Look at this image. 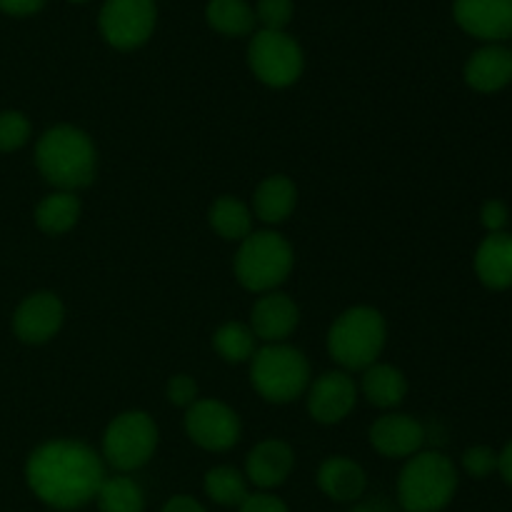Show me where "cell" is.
<instances>
[{
    "mask_svg": "<svg viewBox=\"0 0 512 512\" xmlns=\"http://www.w3.org/2000/svg\"><path fill=\"white\" fill-rule=\"evenodd\" d=\"M105 478L103 458L90 445L70 438L38 445L25 463L28 488L55 510H78L93 503Z\"/></svg>",
    "mask_w": 512,
    "mask_h": 512,
    "instance_id": "obj_1",
    "label": "cell"
},
{
    "mask_svg": "<svg viewBox=\"0 0 512 512\" xmlns=\"http://www.w3.org/2000/svg\"><path fill=\"white\" fill-rule=\"evenodd\" d=\"M35 165L45 183L55 190L78 193L98 175V148L83 128L60 123L38 138Z\"/></svg>",
    "mask_w": 512,
    "mask_h": 512,
    "instance_id": "obj_2",
    "label": "cell"
},
{
    "mask_svg": "<svg viewBox=\"0 0 512 512\" xmlns=\"http://www.w3.org/2000/svg\"><path fill=\"white\" fill-rule=\"evenodd\" d=\"M388 343V323L373 305H353L333 320L328 330V355L345 373H363L375 365Z\"/></svg>",
    "mask_w": 512,
    "mask_h": 512,
    "instance_id": "obj_3",
    "label": "cell"
},
{
    "mask_svg": "<svg viewBox=\"0 0 512 512\" xmlns=\"http://www.w3.org/2000/svg\"><path fill=\"white\" fill-rule=\"evenodd\" d=\"M295 268V250L278 230H253L238 243L233 270L235 280L255 295L278 290Z\"/></svg>",
    "mask_w": 512,
    "mask_h": 512,
    "instance_id": "obj_4",
    "label": "cell"
},
{
    "mask_svg": "<svg viewBox=\"0 0 512 512\" xmlns=\"http://www.w3.org/2000/svg\"><path fill=\"white\" fill-rule=\"evenodd\" d=\"M458 490L453 460L438 450H420L403 465L398 478V503L405 512H440Z\"/></svg>",
    "mask_w": 512,
    "mask_h": 512,
    "instance_id": "obj_5",
    "label": "cell"
},
{
    "mask_svg": "<svg viewBox=\"0 0 512 512\" xmlns=\"http://www.w3.org/2000/svg\"><path fill=\"white\" fill-rule=\"evenodd\" d=\"M250 385L273 405H288L303 398L310 385V363L305 353L288 343H268L250 360Z\"/></svg>",
    "mask_w": 512,
    "mask_h": 512,
    "instance_id": "obj_6",
    "label": "cell"
},
{
    "mask_svg": "<svg viewBox=\"0 0 512 512\" xmlns=\"http://www.w3.org/2000/svg\"><path fill=\"white\" fill-rule=\"evenodd\" d=\"M158 440V425L145 410H125L115 415L105 428L100 440V458L118 473L128 475L150 463L158 450Z\"/></svg>",
    "mask_w": 512,
    "mask_h": 512,
    "instance_id": "obj_7",
    "label": "cell"
},
{
    "mask_svg": "<svg viewBox=\"0 0 512 512\" xmlns=\"http://www.w3.org/2000/svg\"><path fill=\"white\" fill-rule=\"evenodd\" d=\"M248 68L263 85L275 90L290 88L305 70V53L298 40L285 30L253 33L248 43Z\"/></svg>",
    "mask_w": 512,
    "mask_h": 512,
    "instance_id": "obj_8",
    "label": "cell"
},
{
    "mask_svg": "<svg viewBox=\"0 0 512 512\" xmlns=\"http://www.w3.org/2000/svg\"><path fill=\"white\" fill-rule=\"evenodd\" d=\"M158 8L155 0H105L98 15V28L105 43L115 50L143 48L155 33Z\"/></svg>",
    "mask_w": 512,
    "mask_h": 512,
    "instance_id": "obj_9",
    "label": "cell"
},
{
    "mask_svg": "<svg viewBox=\"0 0 512 512\" xmlns=\"http://www.w3.org/2000/svg\"><path fill=\"white\" fill-rule=\"evenodd\" d=\"M185 435L190 443L208 453H228L240 443L243 423L228 403L215 398H198L185 410Z\"/></svg>",
    "mask_w": 512,
    "mask_h": 512,
    "instance_id": "obj_10",
    "label": "cell"
},
{
    "mask_svg": "<svg viewBox=\"0 0 512 512\" xmlns=\"http://www.w3.org/2000/svg\"><path fill=\"white\" fill-rule=\"evenodd\" d=\"M358 383L345 370H328L320 378L310 380L305 390L308 415L320 425H338L358 405Z\"/></svg>",
    "mask_w": 512,
    "mask_h": 512,
    "instance_id": "obj_11",
    "label": "cell"
},
{
    "mask_svg": "<svg viewBox=\"0 0 512 512\" xmlns=\"http://www.w3.org/2000/svg\"><path fill=\"white\" fill-rule=\"evenodd\" d=\"M65 305L50 290L23 298L13 313V333L25 345H45L63 330Z\"/></svg>",
    "mask_w": 512,
    "mask_h": 512,
    "instance_id": "obj_12",
    "label": "cell"
},
{
    "mask_svg": "<svg viewBox=\"0 0 512 512\" xmlns=\"http://www.w3.org/2000/svg\"><path fill=\"white\" fill-rule=\"evenodd\" d=\"M370 448L390 460H408L425 445V428L413 415L390 410L383 413L368 430Z\"/></svg>",
    "mask_w": 512,
    "mask_h": 512,
    "instance_id": "obj_13",
    "label": "cell"
},
{
    "mask_svg": "<svg viewBox=\"0 0 512 512\" xmlns=\"http://www.w3.org/2000/svg\"><path fill=\"white\" fill-rule=\"evenodd\" d=\"M453 18L478 40L500 43L512 38V0H455Z\"/></svg>",
    "mask_w": 512,
    "mask_h": 512,
    "instance_id": "obj_14",
    "label": "cell"
},
{
    "mask_svg": "<svg viewBox=\"0 0 512 512\" xmlns=\"http://www.w3.org/2000/svg\"><path fill=\"white\" fill-rule=\"evenodd\" d=\"M250 330L255 338L268 343H285L300 325V308L290 295L273 290L255 300L250 310Z\"/></svg>",
    "mask_w": 512,
    "mask_h": 512,
    "instance_id": "obj_15",
    "label": "cell"
},
{
    "mask_svg": "<svg viewBox=\"0 0 512 512\" xmlns=\"http://www.w3.org/2000/svg\"><path fill=\"white\" fill-rule=\"evenodd\" d=\"M295 468V450L280 438H265L245 458V478L260 493L280 488Z\"/></svg>",
    "mask_w": 512,
    "mask_h": 512,
    "instance_id": "obj_16",
    "label": "cell"
},
{
    "mask_svg": "<svg viewBox=\"0 0 512 512\" xmlns=\"http://www.w3.org/2000/svg\"><path fill=\"white\" fill-rule=\"evenodd\" d=\"M465 83L475 93H498L512 83V50L505 45L490 43L475 50L465 63Z\"/></svg>",
    "mask_w": 512,
    "mask_h": 512,
    "instance_id": "obj_17",
    "label": "cell"
},
{
    "mask_svg": "<svg viewBox=\"0 0 512 512\" xmlns=\"http://www.w3.org/2000/svg\"><path fill=\"white\" fill-rule=\"evenodd\" d=\"M318 488L335 503H355L368 488V475L363 465L348 455H330L318 468Z\"/></svg>",
    "mask_w": 512,
    "mask_h": 512,
    "instance_id": "obj_18",
    "label": "cell"
},
{
    "mask_svg": "<svg viewBox=\"0 0 512 512\" xmlns=\"http://www.w3.org/2000/svg\"><path fill=\"white\" fill-rule=\"evenodd\" d=\"M295 208H298V185L283 173L260 180L253 193V203H250L255 218L265 225L285 223L295 213Z\"/></svg>",
    "mask_w": 512,
    "mask_h": 512,
    "instance_id": "obj_19",
    "label": "cell"
},
{
    "mask_svg": "<svg viewBox=\"0 0 512 512\" xmlns=\"http://www.w3.org/2000/svg\"><path fill=\"white\" fill-rule=\"evenodd\" d=\"M358 393L373 408L390 413V410L403 405V400L408 398V378H405V373L400 368H395L390 363H380L378 360V363L363 370Z\"/></svg>",
    "mask_w": 512,
    "mask_h": 512,
    "instance_id": "obj_20",
    "label": "cell"
},
{
    "mask_svg": "<svg viewBox=\"0 0 512 512\" xmlns=\"http://www.w3.org/2000/svg\"><path fill=\"white\" fill-rule=\"evenodd\" d=\"M475 273L490 290L512 288V235L490 233L475 253Z\"/></svg>",
    "mask_w": 512,
    "mask_h": 512,
    "instance_id": "obj_21",
    "label": "cell"
},
{
    "mask_svg": "<svg viewBox=\"0 0 512 512\" xmlns=\"http://www.w3.org/2000/svg\"><path fill=\"white\" fill-rule=\"evenodd\" d=\"M253 210L235 195H220L208 208V225L218 238L228 243H243L253 233Z\"/></svg>",
    "mask_w": 512,
    "mask_h": 512,
    "instance_id": "obj_22",
    "label": "cell"
},
{
    "mask_svg": "<svg viewBox=\"0 0 512 512\" xmlns=\"http://www.w3.org/2000/svg\"><path fill=\"white\" fill-rule=\"evenodd\" d=\"M80 213H83V205H80L78 193L53 190L35 205V225H38L40 233L58 238V235L70 233L78 225Z\"/></svg>",
    "mask_w": 512,
    "mask_h": 512,
    "instance_id": "obj_23",
    "label": "cell"
},
{
    "mask_svg": "<svg viewBox=\"0 0 512 512\" xmlns=\"http://www.w3.org/2000/svg\"><path fill=\"white\" fill-rule=\"evenodd\" d=\"M205 20L225 38H243L255 30V8L248 0H208Z\"/></svg>",
    "mask_w": 512,
    "mask_h": 512,
    "instance_id": "obj_24",
    "label": "cell"
},
{
    "mask_svg": "<svg viewBox=\"0 0 512 512\" xmlns=\"http://www.w3.org/2000/svg\"><path fill=\"white\" fill-rule=\"evenodd\" d=\"M248 485L245 473H240L233 465H215L205 473L203 480L205 495L220 508H240L250 495Z\"/></svg>",
    "mask_w": 512,
    "mask_h": 512,
    "instance_id": "obj_25",
    "label": "cell"
},
{
    "mask_svg": "<svg viewBox=\"0 0 512 512\" xmlns=\"http://www.w3.org/2000/svg\"><path fill=\"white\" fill-rule=\"evenodd\" d=\"M213 350L225 363L243 365L253 360L255 350H258V338L250 330V325L230 320V323H223L213 333Z\"/></svg>",
    "mask_w": 512,
    "mask_h": 512,
    "instance_id": "obj_26",
    "label": "cell"
},
{
    "mask_svg": "<svg viewBox=\"0 0 512 512\" xmlns=\"http://www.w3.org/2000/svg\"><path fill=\"white\" fill-rule=\"evenodd\" d=\"M100 512H143L145 510V493L133 478L128 475H113L105 478L95 495Z\"/></svg>",
    "mask_w": 512,
    "mask_h": 512,
    "instance_id": "obj_27",
    "label": "cell"
},
{
    "mask_svg": "<svg viewBox=\"0 0 512 512\" xmlns=\"http://www.w3.org/2000/svg\"><path fill=\"white\" fill-rule=\"evenodd\" d=\"M33 135L28 115L20 110H3L0 113V153H15L23 148Z\"/></svg>",
    "mask_w": 512,
    "mask_h": 512,
    "instance_id": "obj_28",
    "label": "cell"
},
{
    "mask_svg": "<svg viewBox=\"0 0 512 512\" xmlns=\"http://www.w3.org/2000/svg\"><path fill=\"white\" fill-rule=\"evenodd\" d=\"M293 15V0H258L255 3V20L263 25V30H285Z\"/></svg>",
    "mask_w": 512,
    "mask_h": 512,
    "instance_id": "obj_29",
    "label": "cell"
},
{
    "mask_svg": "<svg viewBox=\"0 0 512 512\" xmlns=\"http://www.w3.org/2000/svg\"><path fill=\"white\" fill-rule=\"evenodd\" d=\"M463 470L475 480H483L498 470V453L488 445H473L463 453Z\"/></svg>",
    "mask_w": 512,
    "mask_h": 512,
    "instance_id": "obj_30",
    "label": "cell"
},
{
    "mask_svg": "<svg viewBox=\"0 0 512 512\" xmlns=\"http://www.w3.org/2000/svg\"><path fill=\"white\" fill-rule=\"evenodd\" d=\"M165 395H168L170 405L188 410L190 405L198 400V383H195L190 375L178 373L168 380V385H165Z\"/></svg>",
    "mask_w": 512,
    "mask_h": 512,
    "instance_id": "obj_31",
    "label": "cell"
},
{
    "mask_svg": "<svg viewBox=\"0 0 512 512\" xmlns=\"http://www.w3.org/2000/svg\"><path fill=\"white\" fill-rule=\"evenodd\" d=\"M508 218V205L498 198L488 200V203L480 208V223H483V228L488 230V233H503V228L508 225Z\"/></svg>",
    "mask_w": 512,
    "mask_h": 512,
    "instance_id": "obj_32",
    "label": "cell"
},
{
    "mask_svg": "<svg viewBox=\"0 0 512 512\" xmlns=\"http://www.w3.org/2000/svg\"><path fill=\"white\" fill-rule=\"evenodd\" d=\"M238 512H290L288 505L273 493H250Z\"/></svg>",
    "mask_w": 512,
    "mask_h": 512,
    "instance_id": "obj_33",
    "label": "cell"
},
{
    "mask_svg": "<svg viewBox=\"0 0 512 512\" xmlns=\"http://www.w3.org/2000/svg\"><path fill=\"white\" fill-rule=\"evenodd\" d=\"M48 0H0V13L13 15V18H28L40 13Z\"/></svg>",
    "mask_w": 512,
    "mask_h": 512,
    "instance_id": "obj_34",
    "label": "cell"
},
{
    "mask_svg": "<svg viewBox=\"0 0 512 512\" xmlns=\"http://www.w3.org/2000/svg\"><path fill=\"white\" fill-rule=\"evenodd\" d=\"M160 512H208L193 495H173Z\"/></svg>",
    "mask_w": 512,
    "mask_h": 512,
    "instance_id": "obj_35",
    "label": "cell"
},
{
    "mask_svg": "<svg viewBox=\"0 0 512 512\" xmlns=\"http://www.w3.org/2000/svg\"><path fill=\"white\" fill-rule=\"evenodd\" d=\"M498 473L503 475L505 483L512 485V440L505 445L503 453L498 455Z\"/></svg>",
    "mask_w": 512,
    "mask_h": 512,
    "instance_id": "obj_36",
    "label": "cell"
},
{
    "mask_svg": "<svg viewBox=\"0 0 512 512\" xmlns=\"http://www.w3.org/2000/svg\"><path fill=\"white\" fill-rule=\"evenodd\" d=\"M350 512H380V510L375 508V505H355V508Z\"/></svg>",
    "mask_w": 512,
    "mask_h": 512,
    "instance_id": "obj_37",
    "label": "cell"
},
{
    "mask_svg": "<svg viewBox=\"0 0 512 512\" xmlns=\"http://www.w3.org/2000/svg\"><path fill=\"white\" fill-rule=\"evenodd\" d=\"M70 3H88V0H70Z\"/></svg>",
    "mask_w": 512,
    "mask_h": 512,
    "instance_id": "obj_38",
    "label": "cell"
}]
</instances>
